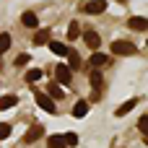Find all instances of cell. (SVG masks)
Here are the masks:
<instances>
[{
  "label": "cell",
  "instance_id": "obj_16",
  "mask_svg": "<svg viewBox=\"0 0 148 148\" xmlns=\"http://www.w3.org/2000/svg\"><path fill=\"white\" fill-rule=\"evenodd\" d=\"M47 148H65V138L62 135H49L47 138Z\"/></svg>",
  "mask_w": 148,
  "mask_h": 148
},
{
  "label": "cell",
  "instance_id": "obj_9",
  "mask_svg": "<svg viewBox=\"0 0 148 148\" xmlns=\"http://www.w3.org/2000/svg\"><path fill=\"white\" fill-rule=\"evenodd\" d=\"M86 114H88V101H83V99L75 101V107H73V117L81 120V117H86Z\"/></svg>",
  "mask_w": 148,
  "mask_h": 148
},
{
  "label": "cell",
  "instance_id": "obj_14",
  "mask_svg": "<svg viewBox=\"0 0 148 148\" xmlns=\"http://www.w3.org/2000/svg\"><path fill=\"white\" fill-rule=\"evenodd\" d=\"M34 44H36V47H42V44H49V29H42V31H36V36H34Z\"/></svg>",
  "mask_w": 148,
  "mask_h": 148
},
{
  "label": "cell",
  "instance_id": "obj_1",
  "mask_svg": "<svg viewBox=\"0 0 148 148\" xmlns=\"http://www.w3.org/2000/svg\"><path fill=\"white\" fill-rule=\"evenodd\" d=\"M112 55H120V57H130V55H135L138 49H135V44H130V42H122V39H117V42H112Z\"/></svg>",
  "mask_w": 148,
  "mask_h": 148
},
{
  "label": "cell",
  "instance_id": "obj_10",
  "mask_svg": "<svg viewBox=\"0 0 148 148\" xmlns=\"http://www.w3.org/2000/svg\"><path fill=\"white\" fill-rule=\"evenodd\" d=\"M16 104H18V96H13V94H8V96H0V112L10 109V107H16Z\"/></svg>",
  "mask_w": 148,
  "mask_h": 148
},
{
  "label": "cell",
  "instance_id": "obj_17",
  "mask_svg": "<svg viewBox=\"0 0 148 148\" xmlns=\"http://www.w3.org/2000/svg\"><path fill=\"white\" fill-rule=\"evenodd\" d=\"M81 36V26H78V21H70V26H68V39L73 42V39H78Z\"/></svg>",
  "mask_w": 148,
  "mask_h": 148
},
{
  "label": "cell",
  "instance_id": "obj_13",
  "mask_svg": "<svg viewBox=\"0 0 148 148\" xmlns=\"http://www.w3.org/2000/svg\"><path fill=\"white\" fill-rule=\"evenodd\" d=\"M21 23H23L26 29H34V26L39 23V18H36V13H23V16H21Z\"/></svg>",
  "mask_w": 148,
  "mask_h": 148
},
{
  "label": "cell",
  "instance_id": "obj_19",
  "mask_svg": "<svg viewBox=\"0 0 148 148\" xmlns=\"http://www.w3.org/2000/svg\"><path fill=\"white\" fill-rule=\"evenodd\" d=\"M68 57H70V65H68V68H70V70H78V68H81V57H78L73 49L68 52Z\"/></svg>",
  "mask_w": 148,
  "mask_h": 148
},
{
  "label": "cell",
  "instance_id": "obj_7",
  "mask_svg": "<svg viewBox=\"0 0 148 148\" xmlns=\"http://www.w3.org/2000/svg\"><path fill=\"white\" fill-rule=\"evenodd\" d=\"M127 26H130L133 31H146L148 29V18H143V16H133V18L127 21Z\"/></svg>",
  "mask_w": 148,
  "mask_h": 148
},
{
  "label": "cell",
  "instance_id": "obj_23",
  "mask_svg": "<svg viewBox=\"0 0 148 148\" xmlns=\"http://www.w3.org/2000/svg\"><path fill=\"white\" fill-rule=\"evenodd\" d=\"M138 130H140V133H146V135H148V114H143V117L138 120Z\"/></svg>",
  "mask_w": 148,
  "mask_h": 148
},
{
  "label": "cell",
  "instance_id": "obj_8",
  "mask_svg": "<svg viewBox=\"0 0 148 148\" xmlns=\"http://www.w3.org/2000/svg\"><path fill=\"white\" fill-rule=\"evenodd\" d=\"M107 62H109V55H104V52H94V55H91V68H94V70L104 68Z\"/></svg>",
  "mask_w": 148,
  "mask_h": 148
},
{
  "label": "cell",
  "instance_id": "obj_24",
  "mask_svg": "<svg viewBox=\"0 0 148 148\" xmlns=\"http://www.w3.org/2000/svg\"><path fill=\"white\" fill-rule=\"evenodd\" d=\"M8 135H10V125L8 122H0V140H5Z\"/></svg>",
  "mask_w": 148,
  "mask_h": 148
},
{
  "label": "cell",
  "instance_id": "obj_11",
  "mask_svg": "<svg viewBox=\"0 0 148 148\" xmlns=\"http://www.w3.org/2000/svg\"><path fill=\"white\" fill-rule=\"evenodd\" d=\"M47 96H52V99H62L65 91H62L60 83H49V86H47Z\"/></svg>",
  "mask_w": 148,
  "mask_h": 148
},
{
  "label": "cell",
  "instance_id": "obj_15",
  "mask_svg": "<svg viewBox=\"0 0 148 148\" xmlns=\"http://www.w3.org/2000/svg\"><path fill=\"white\" fill-rule=\"evenodd\" d=\"M49 49L55 52V55H60V57H65L70 49H68V44H62V42H49Z\"/></svg>",
  "mask_w": 148,
  "mask_h": 148
},
{
  "label": "cell",
  "instance_id": "obj_6",
  "mask_svg": "<svg viewBox=\"0 0 148 148\" xmlns=\"http://www.w3.org/2000/svg\"><path fill=\"white\" fill-rule=\"evenodd\" d=\"M83 42H86V47H88V49H99L101 36H99L96 31H86V34H83Z\"/></svg>",
  "mask_w": 148,
  "mask_h": 148
},
{
  "label": "cell",
  "instance_id": "obj_25",
  "mask_svg": "<svg viewBox=\"0 0 148 148\" xmlns=\"http://www.w3.org/2000/svg\"><path fill=\"white\" fill-rule=\"evenodd\" d=\"M29 62V55H18L16 57V68H21V65H26Z\"/></svg>",
  "mask_w": 148,
  "mask_h": 148
},
{
  "label": "cell",
  "instance_id": "obj_3",
  "mask_svg": "<svg viewBox=\"0 0 148 148\" xmlns=\"http://www.w3.org/2000/svg\"><path fill=\"white\" fill-rule=\"evenodd\" d=\"M34 101H36V107H39V109H44V112H49V114L57 109V107H55V99H52V96H47V94H36V96H34Z\"/></svg>",
  "mask_w": 148,
  "mask_h": 148
},
{
  "label": "cell",
  "instance_id": "obj_18",
  "mask_svg": "<svg viewBox=\"0 0 148 148\" xmlns=\"http://www.w3.org/2000/svg\"><path fill=\"white\" fill-rule=\"evenodd\" d=\"M91 86H94V91H99V88L104 86V78H101V70H94V73H91Z\"/></svg>",
  "mask_w": 148,
  "mask_h": 148
},
{
  "label": "cell",
  "instance_id": "obj_20",
  "mask_svg": "<svg viewBox=\"0 0 148 148\" xmlns=\"http://www.w3.org/2000/svg\"><path fill=\"white\" fill-rule=\"evenodd\" d=\"M10 49V34H0V55Z\"/></svg>",
  "mask_w": 148,
  "mask_h": 148
},
{
  "label": "cell",
  "instance_id": "obj_5",
  "mask_svg": "<svg viewBox=\"0 0 148 148\" xmlns=\"http://www.w3.org/2000/svg\"><path fill=\"white\" fill-rule=\"evenodd\" d=\"M42 135H44V127H42V125H31V127L26 130L23 140H26V143H34V140H39Z\"/></svg>",
  "mask_w": 148,
  "mask_h": 148
},
{
  "label": "cell",
  "instance_id": "obj_22",
  "mask_svg": "<svg viewBox=\"0 0 148 148\" xmlns=\"http://www.w3.org/2000/svg\"><path fill=\"white\" fill-rule=\"evenodd\" d=\"M62 138H65V146H78V135L75 133H65Z\"/></svg>",
  "mask_w": 148,
  "mask_h": 148
},
{
  "label": "cell",
  "instance_id": "obj_26",
  "mask_svg": "<svg viewBox=\"0 0 148 148\" xmlns=\"http://www.w3.org/2000/svg\"><path fill=\"white\" fill-rule=\"evenodd\" d=\"M120 3H125V0H120Z\"/></svg>",
  "mask_w": 148,
  "mask_h": 148
},
{
  "label": "cell",
  "instance_id": "obj_12",
  "mask_svg": "<svg viewBox=\"0 0 148 148\" xmlns=\"http://www.w3.org/2000/svg\"><path fill=\"white\" fill-rule=\"evenodd\" d=\"M135 104H138V99H130V101H125L122 107H117V112H114V117H122V114H127V112H133V109H135Z\"/></svg>",
  "mask_w": 148,
  "mask_h": 148
},
{
  "label": "cell",
  "instance_id": "obj_21",
  "mask_svg": "<svg viewBox=\"0 0 148 148\" xmlns=\"http://www.w3.org/2000/svg\"><path fill=\"white\" fill-rule=\"evenodd\" d=\"M39 78H42V70H29V73H26V81H29V83H36Z\"/></svg>",
  "mask_w": 148,
  "mask_h": 148
},
{
  "label": "cell",
  "instance_id": "obj_4",
  "mask_svg": "<svg viewBox=\"0 0 148 148\" xmlns=\"http://www.w3.org/2000/svg\"><path fill=\"white\" fill-rule=\"evenodd\" d=\"M104 10H107V0H91L83 5V13H88V16H99Z\"/></svg>",
  "mask_w": 148,
  "mask_h": 148
},
{
  "label": "cell",
  "instance_id": "obj_2",
  "mask_svg": "<svg viewBox=\"0 0 148 148\" xmlns=\"http://www.w3.org/2000/svg\"><path fill=\"white\" fill-rule=\"evenodd\" d=\"M55 78H57L55 83H60V86H70V81H73V70H70L68 65L60 62V65L55 68Z\"/></svg>",
  "mask_w": 148,
  "mask_h": 148
}]
</instances>
